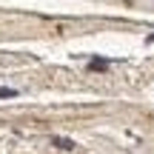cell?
Returning a JSON list of instances; mask_svg holds the SVG:
<instances>
[{"label":"cell","instance_id":"cell-1","mask_svg":"<svg viewBox=\"0 0 154 154\" xmlns=\"http://www.w3.org/2000/svg\"><path fill=\"white\" fill-rule=\"evenodd\" d=\"M51 143H54L57 149H66V151H72V149H74V143H72V140H69V137H57V134H54V137H51Z\"/></svg>","mask_w":154,"mask_h":154},{"label":"cell","instance_id":"cell-2","mask_svg":"<svg viewBox=\"0 0 154 154\" xmlns=\"http://www.w3.org/2000/svg\"><path fill=\"white\" fill-rule=\"evenodd\" d=\"M88 69H91V72H103V69H109V60L94 57V60H88Z\"/></svg>","mask_w":154,"mask_h":154},{"label":"cell","instance_id":"cell-3","mask_svg":"<svg viewBox=\"0 0 154 154\" xmlns=\"http://www.w3.org/2000/svg\"><path fill=\"white\" fill-rule=\"evenodd\" d=\"M0 97H17V88H9V86H3V88H0Z\"/></svg>","mask_w":154,"mask_h":154}]
</instances>
